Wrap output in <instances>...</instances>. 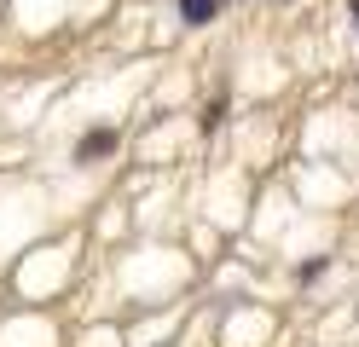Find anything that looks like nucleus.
<instances>
[{"instance_id": "2", "label": "nucleus", "mask_w": 359, "mask_h": 347, "mask_svg": "<svg viewBox=\"0 0 359 347\" xmlns=\"http://www.w3.org/2000/svg\"><path fill=\"white\" fill-rule=\"evenodd\" d=\"M215 6H220V0H180V18H186V23H209Z\"/></svg>"}, {"instance_id": "1", "label": "nucleus", "mask_w": 359, "mask_h": 347, "mask_svg": "<svg viewBox=\"0 0 359 347\" xmlns=\"http://www.w3.org/2000/svg\"><path fill=\"white\" fill-rule=\"evenodd\" d=\"M110 151H116V133H110V128H93V133H81L76 162H93V156H110Z\"/></svg>"}]
</instances>
